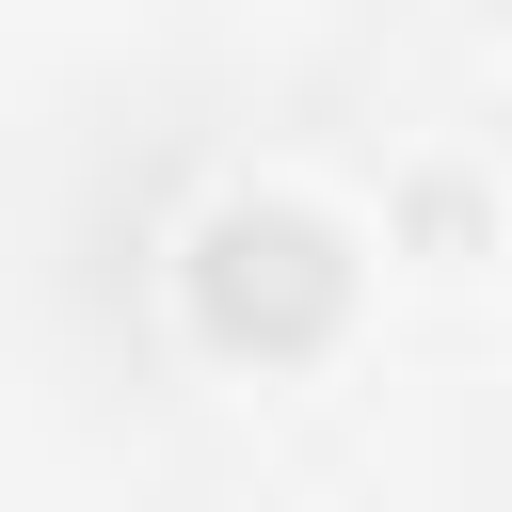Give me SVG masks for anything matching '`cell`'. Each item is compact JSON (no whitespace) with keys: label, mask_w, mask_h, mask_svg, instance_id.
Masks as SVG:
<instances>
[{"label":"cell","mask_w":512,"mask_h":512,"mask_svg":"<svg viewBox=\"0 0 512 512\" xmlns=\"http://www.w3.org/2000/svg\"><path fill=\"white\" fill-rule=\"evenodd\" d=\"M336 304H352V256H336L320 208H288V192H224V208L192 224V320H208L224 352H320Z\"/></svg>","instance_id":"1"}]
</instances>
